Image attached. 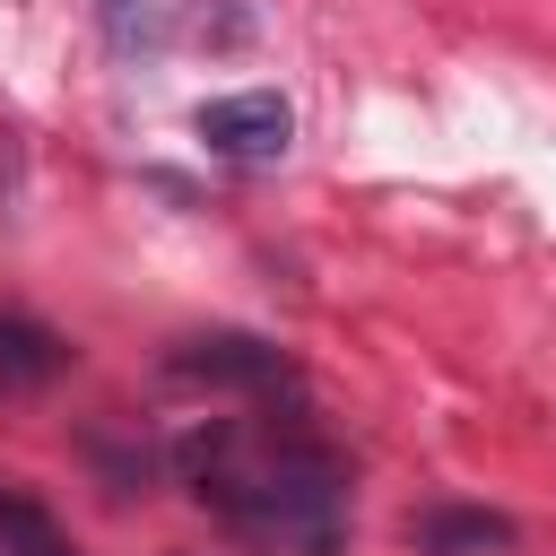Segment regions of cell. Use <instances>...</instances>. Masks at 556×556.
Returning <instances> with one entry per match:
<instances>
[{
    "label": "cell",
    "mask_w": 556,
    "mask_h": 556,
    "mask_svg": "<svg viewBox=\"0 0 556 556\" xmlns=\"http://www.w3.org/2000/svg\"><path fill=\"white\" fill-rule=\"evenodd\" d=\"M191 130L208 139V156L269 165V156H287V139H295V113H287V96H269V87H243V96H208V104L191 113Z\"/></svg>",
    "instance_id": "7a4b0ae2"
},
{
    "label": "cell",
    "mask_w": 556,
    "mask_h": 556,
    "mask_svg": "<svg viewBox=\"0 0 556 556\" xmlns=\"http://www.w3.org/2000/svg\"><path fill=\"white\" fill-rule=\"evenodd\" d=\"M174 469L261 556L348 547V469L304 417H208L174 443Z\"/></svg>",
    "instance_id": "6da1fadb"
},
{
    "label": "cell",
    "mask_w": 556,
    "mask_h": 556,
    "mask_svg": "<svg viewBox=\"0 0 556 556\" xmlns=\"http://www.w3.org/2000/svg\"><path fill=\"white\" fill-rule=\"evenodd\" d=\"M17 504H26V495H9V486H0V530H9V521H17Z\"/></svg>",
    "instance_id": "52a82bcc"
},
{
    "label": "cell",
    "mask_w": 556,
    "mask_h": 556,
    "mask_svg": "<svg viewBox=\"0 0 556 556\" xmlns=\"http://www.w3.org/2000/svg\"><path fill=\"white\" fill-rule=\"evenodd\" d=\"M408 547L417 556H504L513 547V521L486 513V504H426L408 521Z\"/></svg>",
    "instance_id": "277c9868"
},
{
    "label": "cell",
    "mask_w": 556,
    "mask_h": 556,
    "mask_svg": "<svg viewBox=\"0 0 556 556\" xmlns=\"http://www.w3.org/2000/svg\"><path fill=\"white\" fill-rule=\"evenodd\" d=\"M0 547H9V556H78V547H61V530H52L35 504H17V521L0 530Z\"/></svg>",
    "instance_id": "8992f818"
},
{
    "label": "cell",
    "mask_w": 556,
    "mask_h": 556,
    "mask_svg": "<svg viewBox=\"0 0 556 556\" xmlns=\"http://www.w3.org/2000/svg\"><path fill=\"white\" fill-rule=\"evenodd\" d=\"M165 365H174L182 382H217V391H287V382H295L287 348H269V339H252V330H200V339H174Z\"/></svg>",
    "instance_id": "3957f363"
},
{
    "label": "cell",
    "mask_w": 556,
    "mask_h": 556,
    "mask_svg": "<svg viewBox=\"0 0 556 556\" xmlns=\"http://www.w3.org/2000/svg\"><path fill=\"white\" fill-rule=\"evenodd\" d=\"M52 374H70V348L26 321V313H0V391H43Z\"/></svg>",
    "instance_id": "5b68a950"
}]
</instances>
